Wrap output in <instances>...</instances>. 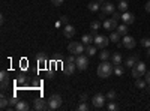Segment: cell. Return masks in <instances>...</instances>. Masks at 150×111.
Returning <instances> with one entry per match:
<instances>
[{
  "label": "cell",
  "instance_id": "d6986e66",
  "mask_svg": "<svg viewBox=\"0 0 150 111\" xmlns=\"http://www.w3.org/2000/svg\"><path fill=\"white\" fill-rule=\"evenodd\" d=\"M120 38H122V35H120L119 32H112V33L110 35V41L114 42V44H117V42L120 41Z\"/></svg>",
  "mask_w": 150,
  "mask_h": 111
},
{
  "label": "cell",
  "instance_id": "f1b7e54d",
  "mask_svg": "<svg viewBox=\"0 0 150 111\" xmlns=\"http://www.w3.org/2000/svg\"><path fill=\"white\" fill-rule=\"evenodd\" d=\"M123 72H125L123 66H120V65H114V74H116L117 77H122V75H123Z\"/></svg>",
  "mask_w": 150,
  "mask_h": 111
},
{
  "label": "cell",
  "instance_id": "7402d4cb",
  "mask_svg": "<svg viewBox=\"0 0 150 111\" xmlns=\"http://www.w3.org/2000/svg\"><path fill=\"white\" fill-rule=\"evenodd\" d=\"M36 60H38V63H39L41 66L47 65V57H45L44 53H39V54H38V56H36Z\"/></svg>",
  "mask_w": 150,
  "mask_h": 111
},
{
  "label": "cell",
  "instance_id": "8992f818",
  "mask_svg": "<svg viewBox=\"0 0 150 111\" xmlns=\"http://www.w3.org/2000/svg\"><path fill=\"white\" fill-rule=\"evenodd\" d=\"M105 99L107 98L102 95V93H96L93 98H92V105L93 108H102L105 105Z\"/></svg>",
  "mask_w": 150,
  "mask_h": 111
},
{
  "label": "cell",
  "instance_id": "ee69618b",
  "mask_svg": "<svg viewBox=\"0 0 150 111\" xmlns=\"http://www.w3.org/2000/svg\"><path fill=\"white\" fill-rule=\"evenodd\" d=\"M146 12H149V14H150V0L146 3Z\"/></svg>",
  "mask_w": 150,
  "mask_h": 111
},
{
  "label": "cell",
  "instance_id": "3957f363",
  "mask_svg": "<svg viewBox=\"0 0 150 111\" xmlns=\"http://www.w3.org/2000/svg\"><path fill=\"white\" fill-rule=\"evenodd\" d=\"M146 72H147V68H146V63H143V62H137V65L131 71L134 78H141L143 75H146Z\"/></svg>",
  "mask_w": 150,
  "mask_h": 111
},
{
  "label": "cell",
  "instance_id": "d590c367",
  "mask_svg": "<svg viewBox=\"0 0 150 111\" xmlns=\"http://www.w3.org/2000/svg\"><path fill=\"white\" fill-rule=\"evenodd\" d=\"M6 78H9L8 77V72L6 71H2V72H0V80H6Z\"/></svg>",
  "mask_w": 150,
  "mask_h": 111
},
{
  "label": "cell",
  "instance_id": "5bb4252c",
  "mask_svg": "<svg viewBox=\"0 0 150 111\" xmlns=\"http://www.w3.org/2000/svg\"><path fill=\"white\" fill-rule=\"evenodd\" d=\"M137 62H138V56H131V57H128L126 60H125V65H126L128 68H134L137 65Z\"/></svg>",
  "mask_w": 150,
  "mask_h": 111
},
{
  "label": "cell",
  "instance_id": "ffe728a7",
  "mask_svg": "<svg viewBox=\"0 0 150 111\" xmlns=\"http://www.w3.org/2000/svg\"><path fill=\"white\" fill-rule=\"evenodd\" d=\"M117 32H119L122 36H126V35H128V24H125V23L120 24V26L117 27Z\"/></svg>",
  "mask_w": 150,
  "mask_h": 111
},
{
  "label": "cell",
  "instance_id": "836d02e7",
  "mask_svg": "<svg viewBox=\"0 0 150 111\" xmlns=\"http://www.w3.org/2000/svg\"><path fill=\"white\" fill-rule=\"evenodd\" d=\"M141 47L149 48V47H150V38H144V39H141Z\"/></svg>",
  "mask_w": 150,
  "mask_h": 111
},
{
  "label": "cell",
  "instance_id": "603a6c76",
  "mask_svg": "<svg viewBox=\"0 0 150 111\" xmlns=\"http://www.w3.org/2000/svg\"><path fill=\"white\" fill-rule=\"evenodd\" d=\"M8 107H9V98H6V96L2 93V101H0V108L5 110V108H8Z\"/></svg>",
  "mask_w": 150,
  "mask_h": 111
},
{
  "label": "cell",
  "instance_id": "52a82bcc",
  "mask_svg": "<svg viewBox=\"0 0 150 111\" xmlns=\"http://www.w3.org/2000/svg\"><path fill=\"white\" fill-rule=\"evenodd\" d=\"M93 42H95V45H96L98 48H102V50H104V48H107V45H108L111 41H110V38H105L104 35H96Z\"/></svg>",
  "mask_w": 150,
  "mask_h": 111
},
{
  "label": "cell",
  "instance_id": "74e56055",
  "mask_svg": "<svg viewBox=\"0 0 150 111\" xmlns=\"http://www.w3.org/2000/svg\"><path fill=\"white\" fill-rule=\"evenodd\" d=\"M63 2H65V0H51V3H53V5H56V6L63 5Z\"/></svg>",
  "mask_w": 150,
  "mask_h": 111
},
{
  "label": "cell",
  "instance_id": "ba28073f",
  "mask_svg": "<svg viewBox=\"0 0 150 111\" xmlns=\"http://www.w3.org/2000/svg\"><path fill=\"white\" fill-rule=\"evenodd\" d=\"M33 110H36V111H45V110H50V107H48V101H44V99H41V98H36V99H33Z\"/></svg>",
  "mask_w": 150,
  "mask_h": 111
},
{
  "label": "cell",
  "instance_id": "4316f807",
  "mask_svg": "<svg viewBox=\"0 0 150 111\" xmlns=\"http://www.w3.org/2000/svg\"><path fill=\"white\" fill-rule=\"evenodd\" d=\"M110 57H111V53H110V51H107V48H104L102 53L99 54V59H101L102 62H104V60H108Z\"/></svg>",
  "mask_w": 150,
  "mask_h": 111
},
{
  "label": "cell",
  "instance_id": "4dcf8cb0",
  "mask_svg": "<svg viewBox=\"0 0 150 111\" xmlns=\"http://www.w3.org/2000/svg\"><path fill=\"white\" fill-rule=\"evenodd\" d=\"M107 110H110V111H116V110H117V104H116L114 101H111V102L107 105Z\"/></svg>",
  "mask_w": 150,
  "mask_h": 111
},
{
  "label": "cell",
  "instance_id": "7a4b0ae2",
  "mask_svg": "<svg viewBox=\"0 0 150 111\" xmlns=\"http://www.w3.org/2000/svg\"><path fill=\"white\" fill-rule=\"evenodd\" d=\"M68 51L69 54H75V56H80L86 51V45L83 42H71L68 45Z\"/></svg>",
  "mask_w": 150,
  "mask_h": 111
},
{
  "label": "cell",
  "instance_id": "277c9868",
  "mask_svg": "<svg viewBox=\"0 0 150 111\" xmlns=\"http://www.w3.org/2000/svg\"><path fill=\"white\" fill-rule=\"evenodd\" d=\"M75 65H77V68H78L80 71H86L87 68H89V57L84 56V54L77 56V60H75Z\"/></svg>",
  "mask_w": 150,
  "mask_h": 111
},
{
  "label": "cell",
  "instance_id": "ab89813d",
  "mask_svg": "<svg viewBox=\"0 0 150 111\" xmlns=\"http://www.w3.org/2000/svg\"><path fill=\"white\" fill-rule=\"evenodd\" d=\"M146 81H147V84H150V71L146 72Z\"/></svg>",
  "mask_w": 150,
  "mask_h": 111
},
{
  "label": "cell",
  "instance_id": "9a60e30c",
  "mask_svg": "<svg viewBox=\"0 0 150 111\" xmlns=\"http://www.w3.org/2000/svg\"><path fill=\"white\" fill-rule=\"evenodd\" d=\"M93 41H95V36H93L92 33H90V35H84L83 38H81V42H83L86 47H87V45H92Z\"/></svg>",
  "mask_w": 150,
  "mask_h": 111
},
{
  "label": "cell",
  "instance_id": "f546056e",
  "mask_svg": "<svg viewBox=\"0 0 150 111\" xmlns=\"http://www.w3.org/2000/svg\"><path fill=\"white\" fill-rule=\"evenodd\" d=\"M102 26H104V29H105V30H112V26H111V18H110V20H104Z\"/></svg>",
  "mask_w": 150,
  "mask_h": 111
},
{
  "label": "cell",
  "instance_id": "5b68a950",
  "mask_svg": "<svg viewBox=\"0 0 150 111\" xmlns=\"http://www.w3.org/2000/svg\"><path fill=\"white\" fill-rule=\"evenodd\" d=\"M62 105V96L60 95H51L48 98V107L50 110H57Z\"/></svg>",
  "mask_w": 150,
  "mask_h": 111
},
{
  "label": "cell",
  "instance_id": "60d3db41",
  "mask_svg": "<svg viewBox=\"0 0 150 111\" xmlns=\"http://www.w3.org/2000/svg\"><path fill=\"white\" fill-rule=\"evenodd\" d=\"M60 21H62V24H65V26H66V24H68V17H62Z\"/></svg>",
  "mask_w": 150,
  "mask_h": 111
},
{
  "label": "cell",
  "instance_id": "7bdbcfd3",
  "mask_svg": "<svg viewBox=\"0 0 150 111\" xmlns=\"http://www.w3.org/2000/svg\"><path fill=\"white\" fill-rule=\"evenodd\" d=\"M87 101V93H83L81 95V102H86Z\"/></svg>",
  "mask_w": 150,
  "mask_h": 111
},
{
  "label": "cell",
  "instance_id": "b9f144b4",
  "mask_svg": "<svg viewBox=\"0 0 150 111\" xmlns=\"http://www.w3.org/2000/svg\"><path fill=\"white\" fill-rule=\"evenodd\" d=\"M112 17H114L116 20H120V18H122V15L119 14V12H114V14H112Z\"/></svg>",
  "mask_w": 150,
  "mask_h": 111
},
{
  "label": "cell",
  "instance_id": "30bf717a",
  "mask_svg": "<svg viewBox=\"0 0 150 111\" xmlns=\"http://www.w3.org/2000/svg\"><path fill=\"white\" fill-rule=\"evenodd\" d=\"M122 44H123L125 48H128V50H132V48H135V45H137V41H135L134 36H128V35H126V36H123Z\"/></svg>",
  "mask_w": 150,
  "mask_h": 111
},
{
  "label": "cell",
  "instance_id": "8fae6325",
  "mask_svg": "<svg viewBox=\"0 0 150 111\" xmlns=\"http://www.w3.org/2000/svg\"><path fill=\"white\" fill-rule=\"evenodd\" d=\"M75 69H77V65L72 63V62H66V63L63 65V72L66 74V75H72V74L75 72Z\"/></svg>",
  "mask_w": 150,
  "mask_h": 111
},
{
  "label": "cell",
  "instance_id": "bcb514c9",
  "mask_svg": "<svg viewBox=\"0 0 150 111\" xmlns=\"http://www.w3.org/2000/svg\"><path fill=\"white\" fill-rule=\"evenodd\" d=\"M147 56H149V57H150V47H149V48H147Z\"/></svg>",
  "mask_w": 150,
  "mask_h": 111
},
{
  "label": "cell",
  "instance_id": "2e32d148",
  "mask_svg": "<svg viewBox=\"0 0 150 111\" xmlns=\"http://www.w3.org/2000/svg\"><path fill=\"white\" fill-rule=\"evenodd\" d=\"M15 108L18 111H27V110H30V105L26 101H18V104L15 105Z\"/></svg>",
  "mask_w": 150,
  "mask_h": 111
},
{
  "label": "cell",
  "instance_id": "e0dca14e",
  "mask_svg": "<svg viewBox=\"0 0 150 111\" xmlns=\"http://www.w3.org/2000/svg\"><path fill=\"white\" fill-rule=\"evenodd\" d=\"M99 27H101V23H99L98 20H95V21H92V23H90V29H92V35H93V36H96V35H98L96 32H98V29H99Z\"/></svg>",
  "mask_w": 150,
  "mask_h": 111
},
{
  "label": "cell",
  "instance_id": "7dc6e473",
  "mask_svg": "<svg viewBox=\"0 0 150 111\" xmlns=\"http://www.w3.org/2000/svg\"><path fill=\"white\" fill-rule=\"evenodd\" d=\"M146 90H147V92H149V93H150V84H149V87H147V89H146Z\"/></svg>",
  "mask_w": 150,
  "mask_h": 111
},
{
  "label": "cell",
  "instance_id": "6da1fadb",
  "mask_svg": "<svg viewBox=\"0 0 150 111\" xmlns=\"http://www.w3.org/2000/svg\"><path fill=\"white\" fill-rule=\"evenodd\" d=\"M112 72H114V63H110L107 60H104L98 66V77H101V78H108Z\"/></svg>",
  "mask_w": 150,
  "mask_h": 111
},
{
  "label": "cell",
  "instance_id": "8d00e7d4",
  "mask_svg": "<svg viewBox=\"0 0 150 111\" xmlns=\"http://www.w3.org/2000/svg\"><path fill=\"white\" fill-rule=\"evenodd\" d=\"M75 60H77V56L71 54V56H68V60H66V62H72V63H75Z\"/></svg>",
  "mask_w": 150,
  "mask_h": 111
},
{
  "label": "cell",
  "instance_id": "4fadbf2b",
  "mask_svg": "<svg viewBox=\"0 0 150 111\" xmlns=\"http://www.w3.org/2000/svg\"><path fill=\"white\" fill-rule=\"evenodd\" d=\"M63 35L66 36V38H74V35H75V27L71 26V24H66V26L63 27Z\"/></svg>",
  "mask_w": 150,
  "mask_h": 111
},
{
  "label": "cell",
  "instance_id": "9c48e42d",
  "mask_svg": "<svg viewBox=\"0 0 150 111\" xmlns=\"http://www.w3.org/2000/svg\"><path fill=\"white\" fill-rule=\"evenodd\" d=\"M116 12V6L112 5L111 2H107L105 5H101V17L105 15H112Z\"/></svg>",
  "mask_w": 150,
  "mask_h": 111
},
{
  "label": "cell",
  "instance_id": "f6af8a7d",
  "mask_svg": "<svg viewBox=\"0 0 150 111\" xmlns=\"http://www.w3.org/2000/svg\"><path fill=\"white\" fill-rule=\"evenodd\" d=\"M62 26V21H56V27H60Z\"/></svg>",
  "mask_w": 150,
  "mask_h": 111
},
{
  "label": "cell",
  "instance_id": "d6a6232c",
  "mask_svg": "<svg viewBox=\"0 0 150 111\" xmlns=\"http://www.w3.org/2000/svg\"><path fill=\"white\" fill-rule=\"evenodd\" d=\"M8 87H9V78H6V80H2V92H5Z\"/></svg>",
  "mask_w": 150,
  "mask_h": 111
},
{
  "label": "cell",
  "instance_id": "cb8c5ba5",
  "mask_svg": "<svg viewBox=\"0 0 150 111\" xmlns=\"http://www.w3.org/2000/svg\"><path fill=\"white\" fill-rule=\"evenodd\" d=\"M96 50H98V47L95 45H87L86 47V53H87V56H95V53H96Z\"/></svg>",
  "mask_w": 150,
  "mask_h": 111
},
{
  "label": "cell",
  "instance_id": "d4e9b609",
  "mask_svg": "<svg viewBox=\"0 0 150 111\" xmlns=\"http://www.w3.org/2000/svg\"><path fill=\"white\" fill-rule=\"evenodd\" d=\"M146 84H147V81H146V80L135 78V86H137L138 89H146Z\"/></svg>",
  "mask_w": 150,
  "mask_h": 111
},
{
  "label": "cell",
  "instance_id": "ac0fdd59",
  "mask_svg": "<svg viewBox=\"0 0 150 111\" xmlns=\"http://www.w3.org/2000/svg\"><path fill=\"white\" fill-rule=\"evenodd\" d=\"M111 60H112V63H114V65H120L122 63V54L120 53H112L111 54Z\"/></svg>",
  "mask_w": 150,
  "mask_h": 111
},
{
  "label": "cell",
  "instance_id": "484cf974",
  "mask_svg": "<svg viewBox=\"0 0 150 111\" xmlns=\"http://www.w3.org/2000/svg\"><path fill=\"white\" fill-rule=\"evenodd\" d=\"M87 8H89V11H92V12H96L98 9H101V5H99L98 2H92V3L87 5Z\"/></svg>",
  "mask_w": 150,
  "mask_h": 111
},
{
  "label": "cell",
  "instance_id": "44dd1931",
  "mask_svg": "<svg viewBox=\"0 0 150 111\" xmlns=\"http://www.w3.org/2000/svg\"><path fill=\"white\" fill-rule=\"evenodd\" d=\"M128 8H129V5H128L126 0H120V3H119L117 9H119L120 12H126V11H128Z\"/></svg>",
  "mask_w": 150,
  "mask_h": 111
},
{
  "label": "cell",
  "instance_id": "f35d334b",
  "mask_svg": "<svg viewBox=\"0 0 150 111\" xmlns=\"http://www.w3.org/2000/svg\"><path fill=\"white\" fill-rule=\"evenodd\" d=\"M24 81H26V77H18L17 78V84H23Z\"/></svg>",
  "mask_w": 150,
  "mask_h": 111
},
{
  "label": "cell",
  "instance_id": "1f68e13d",
  "mask_svg": "<svg viewBox=\"0 0 150 111\" xmlns=\"http://www.w3.org/2000/svg\"><path fill=\"white\" fill-rule=\"evenodd\" d=\"M18 104V99H17V96H11L9 98V107H12V105H17ZM8 107V108H9Z\"/></svg>",
  "mask_w": 150,
  "mask_h": 111
},
{
  "label": "cell",
  "instance_id": "7c38bea8",
  "mask_svg": "<svg viewBox=\"0 0 150 111\" xmlns=\"http://www.w3.org/2000/svg\"><path fill=\"white\" fill-rule=\"evenodd\" d=\"M125 24H132L134 21H135V15L134 14H131V12H123V14H122V18H120Z\"/></svg>",
  "mask_w": 150,
  "mask_h": 111
},
{
  "label": "cell",
  "instance_id": "e575fe53",
  "mask_svg": "<svg viewBox=\"0 0 150 111\" xmlns=\"http://www.w3.org/2000/svg\"><path fill=\"white\" fill-rule=\"evenodd\" d=\"M78 110H80V111H87V110H89V105H87L86 102H81V104L78 105Z\"/></svg>",
  "mask_w": 150,
  "mask_h": 111
},
{
  "label": "cell",
  "instance_id": "83f0119b",
  "mask_svg": "<svg viewBox=\"0 0 150 111\" xmlns=\"http://www.w3.org/2000/svg\"><path fill=\"white\" fill-rule=\"evenodd\" d=\"M105 98H107L108 101H116V99H117V93H116L114 90H110V92L105 95Z\"/></svg>",
  "mask_w": 150,
  "mask_h": 111
}]
</instances>
